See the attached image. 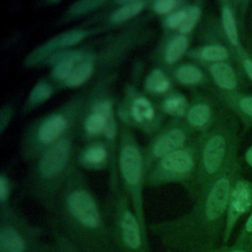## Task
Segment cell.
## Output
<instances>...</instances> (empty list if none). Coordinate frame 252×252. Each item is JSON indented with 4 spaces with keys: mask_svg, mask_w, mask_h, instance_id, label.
Wrapping results in <instances>:
<instances>
[{
    "mask_svg": "<svg viewBox=\"0 0 252 252\" xmlns=\"http://www.w3.org/2000/svg\"><path fill=\"white\" fill-rule=\"evenodd\" d=\"M175 1L173 0H159L154 3V10L158 14H166L173 10Z\"/></svg>",
    "mask_w": 252,
    "mask_h": 252,
    "instance_id": "f546056e",
    "label": "cell"
},
{
    "mask_svg": "<svg viewBox=\"0 0 252 252\" xmlns=\"http://www.w3.org/2000/svg\"><path fill=\"white\" fill-rule=\"evenodd\" d=\"M51 94V88L45 82L37 83L30 95V103L37 104L47 99Z\"/></svg>",
    "mask_w": 252,
    "mask_h": 252,
    "instance_id": "4316f807",
    "label": "cell"
},
{
    "mask_svg": "<svg viewBox=\"0 0 252 252\" xmlns=\"http://www.w3.org/2000/svg\"><path fill=\"white\" fill-rule=\"evenodd\" d=\"M188 46V39L185 35H178L174 37L168 44L165 51V60L172 64L176 62L186 51Z\"/></svg>",
    "mask_w": 252,
    "mask_h": 252,
    "instance_id": "9a60e30c",
    "label": "cell"
},
{
    "mask_svg": "<svg viewBox=\"0 0 252 252\" xmlns=\"http://www.w3.org/2000/svg\"><path fill=\"white\" fill-rule=\"evenodd\" d=\"M93 64L92 62L86 61L79 64L69 78L64 82L65 85L69 87H77L82 85L87 79H89L93 73Z\"/></svg>",
    "mask_w": 252,
    "mask_h": 252,
    "instance_id": "ac0fdd59",
    "label": "cell"
},
{
    "mask_svg": "<svg viewBox=\"0 0 252 252\" xmlns=\"http://www.w3.org/2000/svg\"><path fill=\"white\" fill-rule=\"evenodd\" d=\"M187 108V101L181 95H174L163 102V109L172 116H181Z\"/></svg>",
    "mask_w": 252,
    "mask_h": 252,
    "instance_id": "7402d4cb",
    "label": "cell"
},
{
    "mask_svg": "<svg viewBox=\"0 0 252 252\" xmlns=\"http://www.w3.org/2000/svg\"><path fill=\"white\" fill-rule=\"evenodd\" d=\"M69 125V120L62 113H55L39 124L36 132V139L41 145H53L58 138L66 131Z\"/></svg>",
    "mask_w": 252,
    "mask_h": 252,
    "instance_id": "ba28073f",
    "label": "cell"
},
{
    "mask_svg": "<svg viewBox=\"0 0 252 252\" xmlns=\"http://www.w3.org/2000/svg\"><path fill=\"white\" fill-rule=\"evenodd\" d=\"M48 252H52V251H51V249H49V251H48Z\"/></svg>",
    "mask_w": 252,
    "mask_h": 252,
    "instance_id": "d590c367",
    "label": "cell"
},
{
    "mask_svg": "<svg viewBox=\"0 0 252 252\" xmlns=\"http://www.w3.org/2000/svg\"><path fill=\"white\" fill-rule=\"evenodd\" d=\"M252 202L251 187L245 182H238L230 192L228 203L226 232L230 230L240 215L245 213Z\"/></svg>",
    "mask_w": 252,
    "mask_h": 252,
    "instance_id": "52a82bcc",
    "label": "cell"
},
{
    "mask_svg": "<svg viewBox=\"0 0 252 252\" xmlns=\"http://www.w3.org/2000/svg\"><path fill=\"white\" fill-rule=\"evenodd\" d=\"M185 142V134L179 129H173L161 136L154 145V155L157 158H163L178 151Z\"/></svg>",
    "mask_w": 252,
    "mask_h": 252,
    "instance_id": "30bf717a",
    "label": "cell"
},
{
    "mask_svg": "<svg viewBox=\"0 0 252 252\" xmlns=\"http://www.w3.org/2000/svg\"><path fill=\"white\" fill-rule=\"evenodd\" d=\"M145 6V3L142 1H128L124 2V5L117 9L112 15L111 19L115 23H120L126 21L137 14H139Z\"/></svg>",
    "mask_w": 252,
    "mask_h": 252,
    "instance_id": "5bb4252c",
    "label": "cell"
},
{
    "mask_svg": "<svg viewBox=\"0 0 252 252\" xmlns=\"http://www.w3.org/2000/svg\"><path fill=\"white\" fill-rule=\"evenodd\" d=\"M230 198V182L227 178L218 179L209 189L203 201L208 220L215 223L223 215Z\"/></svg>",
    "mask_w": 252,
    "mask_h": 252,
    "instance_id": "8992f818",
    "label": "cell"
},
{
    "mask_svg": "<svg viewBox=\"0 0 252 252\" xmlns=\"http://www.w3.org/2000/svg\"><path fill=\"white\" fill-rule=\"evenodd\" d=\"M221 17H222L223 29H224V32L226 33L227 38L229 39V41H230V43L232 45L237 46L238 45L237 28H236V24H235V20H234L233 14H232L231 10L227 6H224L222 8Z\"/></svg>",
    "mask_w": 252,
    "mask_h": 252,
    "instance_id": "d6986e66",
    "label": "cell"
},
{
    "mask_svg": "<svg viewBox=\"0 0 252 252\" xmlns=\"http://www.w3.org/2000/svg\"><path fill=\"white\" fill-rule=\"evenodd\" d=\"M243 64H244V69L247 75L250 77V79H252V61L249 59H246Z\"/></svg>",
    "mask_w": 252,
    "mask_h": 252,
    "instance_id": "d6a6232c",
    "label": "cell"
},
{
    "mask_svg": "<svg viewBox=\"0 0 252 252\" xmlns=\"http://www.w3.org/2000/svg\"><path fill=\"white\" fill-rule=\"evenodd\" d=\"M211 110L210 107L206 104L200 103L193 106L188 112V121L190 124L196 127L204 126L210 119Z\"/></svg>",
    "mask_w": 252,
    "mask_h": 252,
    "instance_id": "ffe728a7",
    "label": "cell"
},
{
    "mask_svg": "<svg viewBox=\"0 0 252 252\" xmlns=\"http://www.w3.org/2000/svg\"><path fill=\"white\" fill-rule=\"evenodd\" d=\"M228 52L226 48L221 45H208L201 51V56L207 61H213L218 63L227 58Z\"/></svg>",
    "mask_w": 252,
    "mask_h": 252,
    "instance_id": "603a6c76",
    "label": "cell"
},
{
    "mask_svg": "<svg viewBox=\"0 0 252 252\" xmlns=\"http://www.w3.org/2000/svg\"><path fill=\"white\" fill-rule=\"evenodd\" d=\"M49 212L51 227L67 236L83 252H119L104 211L79 177L70 176Z\"/></svg>",
    "mask_w": 252,
    "mask_h": 252,
    "instance_id": "6da1fadb",
    "label": "cell"
},
{
    "mask_svg": "<svg viewBox=\"0 0 252 252\" xmlns=\"http://www.w3.org/2000/svg\"><path fill=\"white\" fill-rule=\"evenodd\" d=\"M131 112L134 119L139 122L151 120L154 117V108L151 102L145 97H139L134 100Z\"/></svg>",
    "mask_w": 252,
    "mask_h": 252,
    "instance_id": "e0dca14e",
    "label": "cell"
},
{
    "mask_svg": "<svg viewBox=\"0 0 252 252\" xmlns=\"http://www.w3.org/2000/svg\"><path fill=\"white\" fill-rule=\"evenodd\" d=\"M87 35V32L85 31H71L67 32L65 33H62L52 39H50L48 42H46L44 45H42L38 50H36V58H41L43 56H46L47 53L60 48V47H67L70 45H74L80 40H82Z\"/></svg>",
    "mask_w": 252,
    "mask_h": 252,
    "instance_id": "8fae6325",
    "label": "cell"
},
{
    "mask_svg": "<svg viewBox=\"0 0 252 252\" xmlns=\"http://www.w3.org/2000/svg\"><path fill=\"white\" fill-rule=\"evenodd\" d=\"M106 158V151L103 147L99 145L93 146L89 148L84 155V161L89 165H98L104 161Z\"/></svg>",
    "mask_w": 252,
    "mask_h": 252,
    "instance_id": "cb8c5ba5",
    "label": "cell"
},
{
    "mask_svg": "<svg viewBox=\"0 0 252 252\" xmlns=\"http://www.w3.org/2000/svg\"><path fill=\"white\" fill-rule=\"evenodd\" d=\"M185 18V10H179L171 13L167 16L165 20V24L168 28L174 29V28H180Z\"/></svg>",
    "mask_w": 252,
    "mask_h": 252,
    "instance_id": "83f0119b",
    "label": "cell"
},
{
    "mask_svg": "<svg viewBox=\"0 0 252 252\" xmlns=\"http://www.w3.org/2000/svg\"><path fill=\"white\" fill-rule=\"evenodd\" d=\"M129 197L122 191L111 196L104 214L119 252H150L148 231L141 224Z\"/></svg>",
    "mask_w": 252,
    "mask_h": 252,
    "instance_id": "7a4b0ae2",
    "label": "cell"
},
{
    "mask_svg": "<svg viewBox=\"0 0 252 252\" xmlns=\"http://www.w3.org/2000/svg\"><path fill=\"white\" fill-rule=\"evenodd\" d=\"M120 170L127 196L141 224L148 231L142 199V158L139 150L134 145L128 144L122 148L120 153Z\"/></svg>",
    "mask_w": 252,
    "mask_h": 252,
    "instance_id": "277c9868",
    "label": "cell"
},
{
    "mask_svg": "<svg viewBox=\"0 0 252 252\" xmlns=\"http://www.w3.org/2000/svg\"><path fill=\"white\" fill-rule=\"evenodd\" d=\"M100 4H102L101 1H81V2H77L73 5L72 12L75 15H78V14L90 11V10L95 8L96 6L100 5Z\"/></svg>",
    "mask_w": 252,
    "mask_h": 252,
    "instance_id": "f1b7e54d",
    "label": "cell"
},
{
    "mask_svg": "<svg viewBox=\"0 0 252 252\" xmlns=\"http://www.w3.org/2000/svg\"><path fill=\"white\" fill-rule=\"evenodd\" d=\"M246 230L248 231V232H252V214L250 215V217H249V219H248V220H247V222H246Z\"/></svg>",
    "mask_w": 252,
    "mask_h": 252,
    "instance_id": "e575fe53",
    "label": "cell"
},
{
    "mask_svg": "<svg viewBox=\"0 0 252 252\" xmlns=\"http://www.w3.org/2000/svg\"><path fill=\"white\" fill-rule=\"evenodd\" d=\"M202 77L201 71L193 65H183L176 71V78L183 84H197Z\"/></svg>",
    "mask_w": 252,
    "mask_h": 252,
    "instance_id": "44dd1931",
    "label": "cell"
},
{
    "mask_svg": "<svg viewBox=\"0 0 252 252\" xmlns=\"http://www.w3.org/2000/svg\"><path fill=\"white\" fill-rule=\"evenodd\" d=\"M193 167V158L189 152L178 150L163 158L159 161L160 172L151 181L159 183L162 181H175L186 177Z\"/></svg>",
    "mask_w": 252,
    "mask_h": 252,
    "instance_id": "5b68a950",
    "label": "cell"
},
{
    "mask_svg": "<svg viewBox=\"0 0 252 252\" xmlns=\"http://www.w3.org/2000/svg\"><path fill=\"white\" fill-rule=\"evenodd\" d=\"M39 227L31 224L20 213L8 206L1 208L0 252H48Z\"/></svg>",
    "mask_w": 252,
    "mask_h": 252,
    "instance_id": "3957f363",
    "label": "cell"
},
{
    "mask_svg": "<svg viewBox=\"0 0 252 252\" xmlns=\"http://www.w3.org/2000/svg\"><path fill=\"white\" fill-rule=\"evenodd\" d=\"M170 87V83L165 75L158 69L154 70L146 80V88L153 93L162 94Z\"/></svg>",
    "mask_w": 252,
    "mask_h": 252,
    "instance_id": "2e32d148",
    "label": "cell"
},
{
    "mask_svg": "<svg viewBox=\"0 0 252 252\" xmlns=\"http://www.w3.org/2000/svg\"><path fill=\"white\" fill-rule=\"evenodd\" d=\"M200 17V10L196 6H190L185 9V18L179 28L181 33L186 34L192 32L198 19Z\"/></svg>",
    "mask_w": 252,
    "mask_h": 252,
    "instance_id": "d4e9b609",
    "label": "cell"
},
{
    "mask_svg": "<svg viewBox=\"0 0 252 252\" xmlns=\"http://www.w3.org/2000/svg\"><path fill=\"white\" fill-rule=\"evenodd\" d=\"M246 160L252 166V147L246 152Z\"/></svg>",
    "mask_w": 252,
    "mask_h": 252,
    "instance_id": "836d02e7",
    "label": "cell"
},
{
    "mask_svg": "<svg viewBox=\"0 0 252 252\" xmlns=\"http://www.w3.org/2000/svg\"><path fill=\"white\" fill-rule=\"evenodd\" d=\"M211 74L218 86L224 90H233L237 85V79L234 71L225 63H214L211 68Z\"/></svg>",
    "mask_w": 252,
    "mask_h": 252,
    "instance_id": "7c38bea8",
    "label": "cell"
},
{
    "mask_svg": "<svg viewBox=\"0 0 252 252\" xmlns=\"http://www.w3.org/2000/svg\"><path fill=\"white\" fill-rule=\"evenodd\" d=\"M239 107L242 112L252 117V97H243L239 100Z\"/></svg>",
    "mask_w": 252,
    "mask_h": 252,
    "instance_id": "1f68e13d",
    "label": "cell"
},
{
    "mask_svg": "<svg viewBox=\"0 0 252 252\" xmlns=\"http://www.w3.org/2000/svg\"><path fill=\"white\" fill-rule=\"evenodd\" d=\"M50 249L52 252H83L67 236L52 227Z\"/></svg>",
    "mask_w": 252,
    "mask_h": 252,
    "instance_id": "4fadbf2b",
    "label": "cell"
},
{
    "mask_svg": "<svg viewBox=\"0 0 252 252\" xmlns=\"http://www.w3.org/2000/svg\"><path fill=\"white\" fill-rule=\"evenodd\" d=\"M225 154V140L220 135L213 136L203 151V165L208 174H214L220 167Z\"/></svg>",
    "mask_w": 252,
    "mask_h": 252,
    "instance_id": "9c48e42d",
    "label": "cell"
},
{
    "mask_svg": "<svg viewBox=\"0 0 252 252\" xmlns=\"http://www.w3.org/2000/svg\"><path fill=\"white\" fill-rule=\"evenodd\" d=\"M10 195V186L7 179L2 175L0 178V203L1 208L7 207V202Z\"/></svg>",
    "mask_w": 252,
    "mask_h": 252,
    "instance_id": "4dcf8cb0",
    "label": "cell"
},
{
    "mask_svg": "<svg viewBox=\"0 0 252 252\" xmlns=\"http://www.w3.org/2000/svg\"><path fill=\"white\" fill-rule=\"evenodd\" d=\"M105 123L106 119L102 114L96 111H93V113L87 118L85 126L86 130L90 134H98L100 132H103Z\"/></svg>",
    "mask_w": 252,
    "mask_h": 252,
    "instance_id": "484cf974",
    "label": "cell"
}]
</instances>
